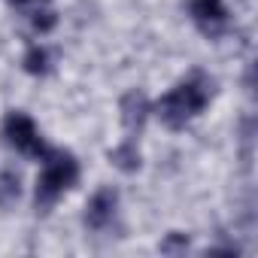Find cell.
<instances>
[{
	"instance_id": "cell-1",
	"label": "cell",
	"mask_w": 258,
	"mask_h": 258,
	"mask_svg": "<svg viewBox=\"0 0 258 258\" xmlns=\"http://www.w3.org/2000/svg\"><path fill=\"white\" fill-rule=\"evenodd\" d=\"M210 97H213V79L207 73L195 70L155 103V112L167 127L179 131V127H185L191 118H198L207 109Z\"/></svg>"
},
{
	"instance_id": "cell-2",
	"label": "cell",
	"mask_w": 258,
	"mask_h": 258,
	"mask_svg": "<svg viewBox=\"0 0 258 258\" xmlns=\"http://www.w3.org/2000/svg\"><path fill=\"white\" fill-rule=\"evenodd\" d=\"M46 164H43V173L37 179V195H34V204L40 213H46L67 188L76 185L79 179V161L70 155V152H61V149H49L46 155Z\"/></svg>"
},
{
	"instance_id": "cell-3",
	"label": "cell",
	"mask_w": 258,
	"mask_h": 258,
	"mask_svg": "<svg viewBox=\"0 0 258 258\" xmlns=\"http://www.w3.org/2000/svg\"><path fill=\"white\" fill-rule=\"evenodd\" d=\"M4 137H7V143L16 152L31 155V158H43L49 152L46 143H43V137H40V131H37V124L31 121V115H25L19 109L7 112V118H4Z\"/></svg>"
},
{
	"instance_id": "cell-4",
	"label": "cell",
	"mask_w": 258,
	"mask_h": 258,
	"mask_svg": "<svg viewBox=\"0 0 258 258\" xmlns=\"http://www.w3.org/2000/svg\"><path fill=\"white\" fill-rule=\"evenodd\" d=\"M115 210H118V191L109 188V185H103V188H97V191L91 195V201L85 204L82 222H85V228H91V231H103V228L115 219Z\"/></svg>"
},
{
	"instance_id": "cell-5",
	"label": "cell",
	"mask_w": 258,
	"mask_h": 258,
	"mask_svg": "<svg viewBox=\"0 0 258 258\" xmlns=\"http://www.w3.org/2000/svg\"><path fill=\"white\" fill-rule=\"evenodd\" d=\"M191 19L207 37H216L228 28V13L222 0H191Z\"/></svg>"
},
{
	"instance_id": "cell-6",
	"label": "cell",
	"mask_w": 258,
	"mask_h": 258,
	"mask_svg": "<svg viewBox=\"0 0 258 258\" xmlns=\"http://www.w3.org/2000/svg\"><path fill=\"white\" fill-rule=\"evenodd\" d=\"M118 109H121V124H124L127 134H140L143 124H146V118H149V112H152L149 97H146L143 91H137V88L127 91V94L121 97Z\"/></svg>"
},
{
	"instance_id": "cell-7",
	"label": "cell",
	"mask_w": 258,
	"mask_h": 258,
	"mask_svg": "<svg viewBox=\"0 0 258 258\" xmlns=\"http://www.w3.org/2000/svg\"><path fill=\"white\" fill-rule=\"evenodd\" d=\"M109 161L118 167V170H124V173H134V170H140V152H137V143L127 137L121 146H115L112 152H109Z\"/></svg>"
},
{
	"instance_id": "cell-8",
	"label": "cell",
	"mask_w": 258,
	"mask_h": 258,
	"mask_svg": "<svg viewBox=\"0 0 258 258\" xmlns=\"http://www.w3.org/2000/svg\"><path fill=\"white\" fill-rule=\"evenodd\" d=\"M22 195V182L16 170H4L0 173V210H10Z\"/></svg>"
},
{
	"instance_id": "cell-9",
	"label": "cell",
	"mask_w": 258,
	"mask_h": 258,
	"mask_svg": "<svg viewBox=\"0 0 258 258\" xmlns=\"http://www.w3.org/2000/svg\"><path fill=\"white\" fill-rule=\"evenodd\" d=\"M55 25H58V13H55V7L49 4V0H43V4L31 13V28L37 34H49Z\"/></svg>"
},
{
	"instance_id": "cell-10",
	"label": "cell",
	"mask_w": 258,
	"mask_h": 258,
	"mask_svg": "<svg viewBox=\"0 0 258 258\" xmlns=\"http://www.w3.org/2000/svg\"><path fill=\"white\" fill-rule=\"evenodd\" d=\"M49 61H52L49 49H43V46H31L28 55H25V70L34 73V76H43V73H49Z\"/></svg>"
},
{
	"instance_id": "cell-11",
	"label": "cell",
	"mask_w": 258,
	"mask_h": 258,
	"mask_svg": "<svg viewBox=\"0 0 258 258\" xmlns=\"http://www.w3.org/2000/svg\"><path fill=\"white\" fill-rule=\"evenodd\" d=\"M185 246H188V237L185 234H170L161 243V252H176V249H185Z\"/></svg>"
},
{
	"instance_id": "cell-12",
	"label": "cell",
	"mask_w": 258,
	"mask_h": 258,
	"mask_svg": "<svg viewBox=\"0 0 258 258\" xmlns=\"http://www.w3.org/2000/svg\"><path fill=\"white\" fill-rule=\"evenodd\" d=\"M7 4H10V7H16V10H19V7H28V4H31V0H7Z\"/></svg>"
}]
</instances>
